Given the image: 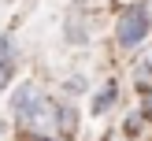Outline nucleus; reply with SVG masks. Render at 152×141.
I'll return each instance as SVG.
<instances>
[{"instance_id": "obj_1", "label": "nucleus", "mask_w": 152, "mask_h": 141, "mask_svg": "<svg viewBox=\"0 0 152 141\" xmlns=\"http://www.w3.org/2000/svg\"><path fill=\"white\" fill-rule=\"evenodd\" d=\"M11 111H15V119L26 123V126H52L56 104H52L48 96H41L37 85H19L11 93Z\"/></svg>"}, {"instance_id": "obj_2", "label": "nucleus", "mask_w": 152, "mask_h": 141, "mask_svg": "<svg viewBox=\"0 0 152 141\" xmlns=\"http://www.w3.org/2000/svg\"><path fill=\"white\" fill-rule=\"evenodd\" d=\"M148 26H152L148 7H145V4H130L123 15H119V22H115V37H119V45H123V48H134V45L145 41Z\"/></svg>"}, {"instance_id": "obj_3", "label": "nucleus", "mask_w": 152, "mask_h": 141, "mask_svg": "<svg viewBox=\"0 0 152 141\" xmlns=\"http://www.w3.org/2000/svg\"><path fill=\"white\" fill-rule=\"evenodd\" d=\"M11 71H15V45L11 37H0V93L11 82Z\"/></svg>"}, {"instance_id": "obj_4", "label": "nucleus", "mask_w": 152, "mask_h": 141, "mask_svg": "<svg viewBox=\"0 0 152 141\" xmlns=\"http://www.w3.org/2000/svg\"><path fill=\"white\" fill-rule=\"evenodd\" d=\"M67 41H74V45L89 41V26H86V19H82V11H74L71 19H67Z\"/></svg>"}, {"instance_id": "obj_5", "label": "nucleus", "mask_w": 152, "mask_h": 141, "mask_svg": "<svg viewBox=\"0 0 152 141\" xmlns=\"http://www.w3.org/2000/svg\"><path fill=\"white\" fill-rule=\"evenodd\" d=\"M115 96H119V89H115V82H108V85H104L100 93L93 96V111H96V115H100V111H108L111 104H115Z\"/></svg>"}]
</instances>
